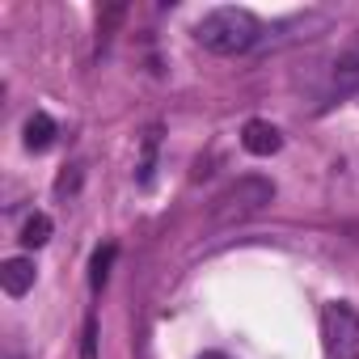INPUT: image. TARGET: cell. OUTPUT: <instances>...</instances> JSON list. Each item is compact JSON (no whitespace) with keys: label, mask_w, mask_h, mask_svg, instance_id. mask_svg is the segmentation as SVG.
I'll use <instances>...</instances> for the list:
<instances>
[{"label":"cell","mask_w":359,"mask_h":359,"mask_svg":"<svg viewBox=\"0 0 359 359\" xmlns=\"http://www.w3.org/2000/svg\"><path fill=\"white\" fill-rule=\"evenodd\" d=\"M51 144H55V118L43 114V110H34V114L26 118V148H30V152H47Z\"/></svg>","instance_id":"obj_6"},{"label":"cell","mask_w":359,"mask_h":359,"mask_svg":"<svg viewBox=\"0 0 359 359\" xmlns=\"http://www.w3.org/2000/svg\"><path fill=\"white\" fill-rule=\"evenodd\" d=\"M76 187H81V169H76V165H68V169L60 173V182H55V195L64 199V195H72Z\"/></svg>","instance_id":"obj_12"},{"label":"cell","mask_w":359,"mask_h":359,"mask_svg":"<svg viewBox=\"0 0 359 359\" xmlns=\"http://www.w3.org/2000/svg\"><path fill=\"white\" fill-rule=\"evenodd\" d=\"M334 81H338L342 89H359V47H351V51L338 55V64H334Z\"/></svg>","instance_id":"obj_9"},{"label":"cell","mask_w":359,"mask_h":359,"mask_svg":"<svg viewBox=\"0 0 359 359\" xmlns=\"http://www.w3.org/2000/svg\"><path fill=\"white\" fill-rule=\"evenodd\" d=\"M321 334H325V351L334 359H359V309L330 300L321 309Z\"/></svg>","instance_id":"obj_3"},{"label":"cell","mask_w":359,"mask_h":359,"mask_svg":"<svg viewBox=\"0 0 359 359\" xmlns=\"http://www.w3.org/2000/svg\"><path fill=\"white\" fill-rule=\"evenodd\" d=\"M81 359H97V317H85V334H81Z\"/></svg>","instance_id":"obj_11"},{"label":"cell","mask_w":359,"mask_h":359,"mask_svg":"<svg viewBox=\"0 0 359 359\" xmlns=\"http://www.w3.org/2000/svg\"><path fill=\"white\" fill-rule=\"evenodd\" d=\"M156 148H161V127H148V131H144V148H140V169H135V187H140V191H148V187H152Z\"/></svg>","instance_id":"obj_7"},{"label":"cell","mask_w":359,"mask_h":359,"mask_svg":"<svg viewBox=\"0 0 359 359\" xmlns=\"http://www.w3.org/2000/svg\"><path fill=\"white\" fill-rule=\"evenodd\" d=\"M241 144H245V152H254V156H271V152L283 148V135H279V127H271L266 118H250L245 131H241Z\"/></svg>","instance_id":"obj_4"},{"label":"cell","mask_w":359,"mask_h":359,"mask_svg":"<svg viewBox=\"0 0 359 359\" xmlns=\"http://www.w3.org/2000/svg\"><path fill=\"white\" fill-rule=\"evenodd\" d=\"M0 287H5L9 296H26L34 287V262L30 258H9L5 266H0Z\"/></svg>","instance_id":"obj_5"},{"label":"cell","mask_w":359,"mask_h":359,"mask_svg":"<svg viewBox=\"0 0 359 359\" xmlns=\"http://www.w3.org/2000/svg\"><path fill=\"white\" fill-rule=\"evenodd\" d=\"M199 359H229V355H220V351H212V355H199Z\"/></svg>","instance_id":"obj_13"},{"label":"cell","mask_w":359,"mask_h":359,"mask_svg":"<svg viewBox=\"0 0 359 359\" xmlns=\"http://www.w3.org/2000/svg\"><path fill=\"white\" fill-rule=\"evenodd\" d=\"M51 241V220L43 216V212H34L26 224H22V245L26 250H39V245H47Z\"/></svg>","instance_id":"obj_8"},{"label":"cell","mask_w":359,"mask_h":359,"mask_svg":"<svg viewBox=\"0 0 359 359\" xmlns=\"http://www.w3.org/2000/svg\"><path fill=\"white\" fill-rule=\"evenodd\" d=\"M114 254H118L114 245H102V250L93 254V262H89V287H93V292H102V287H106V279H110V262H114Z\"/></svg>","instance_id":"obj_10"},{"label":"cell","mask_w":359,"mask_h":359,"mask_svg":"<svg viewBox=\"0 0 359 359\" xmlns=\"http://www.w3.org/2000/svg\"><path fill=\"white\" fill-rule=\"evenodd\" d=\"M275 199V187L266 182V177H237L233 187H224L212 203V220L220 224H233V220H250L258 216L266 203Z\"/></svg>","instance_id":"obj_2"},{"label":"cell","mask_w":359,"mask_h":359,"mask_svg":"<svg viewBox=\"0 0 359 359\" xmlns=\"http://www.w3.org/2000/svg\"><path fill=\"white\" fill-rule=\"evenodd\" d=\"M258 34H262V22L250 9H237V5L212 9L195 26V39L216 55H241V51H250L258 43Z\"/></svg>","instance_id":"obj_1"}]
</instances>
